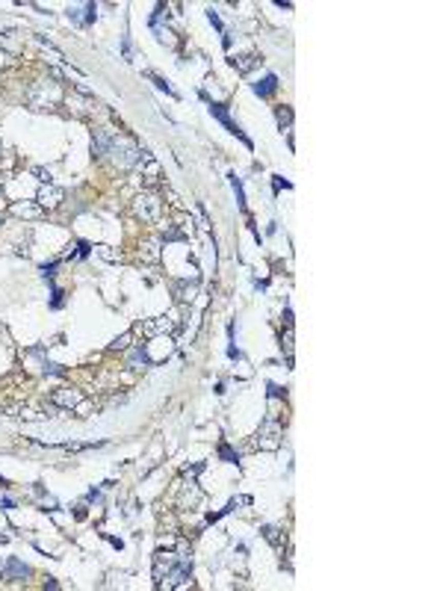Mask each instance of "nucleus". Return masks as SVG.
Returning a JSON list of instances; mask_svg holds the SVG:
<instances>
[{"label":"nucleus","instance_id":"obj_3","mask_svg":"<svg viewBox=\"0 0 443 591\" xmlns=\"http://www.w3.org/2000/svg\"><path fill=\"white\" fill-rule=\"evenodd\" d=\"M68 21L80 24V27L92 24V21H95V3H86V6H68Z\"/></svg>","mask_w":443,"mask_h":591},{"label":"nucleus","instance_id":"obj_22","mask_svg":"<svg viewBox=\"0 0 443 591\" xmlns=\"http://www.w3.org/2000/svg\"><path fill=\"white\" fill-rule=\"evenodd\" d=\"M77 248H80V251H77V257H89V254H92V246H89V243H83V239L77 243Z\"/></svg>","mask_w":443,"mask_h":591},{"label":"nucleus","instance_id":"obj_12","mask_svg":"<svg viewBox=\"0 0 443 591\" xmlns=\"http://www.w3.org/2000/svg\"><path fill=\"white\" fill-rule=\"evenodd\" d=\"M275 116H278V127L290 130V124H293V109H290V106H278Z\"/></svg>","mask_w":443,"mask_h":591},{"label":"nucleus","instance_id":"obj_9","mask_svg":"<svg viewBox=\"0 0 443 591\" xmlns=\"http://www.w3.org/2000/svg\"><path fill=\"white\" fill-rule=\"evenodd\" d=\"M127 366H133V370H145V366H151V358H148V352H145V346H136L130 352V358H127Z\"/></svg>","mask_w":443,"mask_h":591},{"label":"nucleus","instance_id":"obj_11","mask_svg":"<svg viewBox=\"0 0 443 591\" xmlns=\"http://www.w3.org/2000/svg\"><path fill=\"white\" fill-rule=\"evenodd\" d=\"M257 62H260L257 57H240V59H230V65H234L237 71H242V74H248V71H252L254 65H257Z\"/></svg>","mask_w":443,"mask_h":591},{"label":"nucleus","instance_id":"obj_1","mask_svg":"<svg viewBox=\"0 0 443 591\" xmlns=\"http://www.w3.org/2000/svg\"><path fill=\"white\" fill-rule=\"evenodd\" d=\"M201 98L207 101V106H210V116H213V118H219V121L225 124V130H228V133H234L237 139H242V142H245V148H254V142L248 139V136H245V130H242L240 124H237V121H234V118L228 116V106H225V104H213V101L207 98V92H201Z\"/></svg>","mask_w":443,"mask_h":591},{"label":"nucleus","instance_id":"obj_19","mask_svg":"<svg viewBox=\"0 0 443 591\" xmlns=\"http://www.w3.org/2000/svg\"><path fill=\"white\" fill-rule=\"evenodd\" d=\"M95 251L101 254V257H107V260H119V251H112L109 246H98Z\"/></svg>","mask_w":443,"mask_h":591},{"label":"nucleus","instance_id":"obj_5","mask_svg":"<svg viewBox=\"0 0 443 591\" xmlns=\"http://www.w3.org/2000/svg\"><path fill=\"white\" fill-rule=\"evenodd\" d=\"M3 577L6 579H24V577H30V567H27L21 559H9L6 567H3Z\"/></svg>","mask_w":443,"mask_h":591},{"label":"nucleus","instance_id":"obj_16","mask_svg":"<svg viewBox=\"0 0 443 591\" xmlns=\"http://www.w3.org/2000/svg\"><path fill=\"white\" fill-rule=\"evenodd\" d=\"M219 458L228 461V464H237V452H234L228 444H219Z\"/></svg>","mask_w":443,"mask_h":591},{"label":"nucleus","instance_id":"obj_21","mask_svg":"<svg viewBox=\"0 0 443 591\" xmlns=\"http://www.w3.org/2000/svg\"><path fill=\"white\" fill-rule=\"evenodd\" d=\"M15 213H18V216H38V207H24V204H18Z\"/></svg>","mask_w":443,"mask_h":591},{"label":"nucleus","instance_id":"obj_2","mask_svg":"<svg viewBox=\"0 0 443 591\" xmlns=\"http://www.w3.org/2000/svg\"><path fill=\"white\" fill-rule=\"evenodd\" d=\"M281 437H284V429H281L275 420H266L263 429H260V447L263 449H278L281 447Z\"/></svg>","mask_w":443,"mask_h":591},{"label":"nucleus","instance_id":"obj_10","mask_svg":"<svg viewBox=\"0 0 443 591\" xmlns=\"http://www.w3.org/2000/svg\"><path fill=\"white\" fill-rule=\"evenodd\" d=\"M80 399H83V393H77V390H56V393H53V402H56V405H65V408L77 405Z\"/></svg>","mask_w":443,"mask_h":591},{"label":"nucleus","instance_id":"obj_15","mask_svg":"<svg viewBox=\"0 0 443 591\" xmlns=\"http://www.w3.org/2000/svg\"><path fill=\"white\" fill-rule=\"evenodd\" d=\"M278 532H281L278 526H263V538L275 544V550H281V535H278Z\"/></svg>","mask_w":443,"mask_h":591},{"label":"nucleus","instance_id":"obj_8","mask_svg":"<svg viewBox=\"0 0 443 591\" xmlns=\"http://www.w3.org/2000/svg\"><path fill=\"white\" fill-rule=\"evenodd\" d=\"M252 89H254V95H260V98H269V95L278 89V77H275V74H269V77H263V80L254 83Z\"/></svg>","mask_w":443,"mask_h":591},{"label":"nucleus","instance_id":"obj_6","mask_svg":"<svg viewBox=\"0 0 443 591\" xmlns=\"http://www.w3.org/2000/svg\"><path fill=\"white\" fill-rule=\"evenodd\" d=\"M136 210H139V216H142V219H154L157 210H160V201H157L154 195H145V198H139Z\"/></svg>","mask_w":443,"mask_h":591},{"label":"nucleus","instance_id":"obj_4","mask_svg":"<svg viewBox=\"0 0 443 591\" xmlns=\"http://www.w3.org/2000/svg\"><path fill=\"white\" fill-rule=\"evenodd\" d=\"M62 195H65V192H62L60 187L48 183V187H45L42 192H38V204H42V207H56V204L62 201Z\"/></svg>","mask_w":443,"mask_h":591},{"label":"nucleus","instance_id":"obj_17","mask_svg":"<svg viewBox=\"0 0 443 591\" xmlns=\"http://www.w3.org/2000/svg\"><path fill=\"white\" fill-rule=\"evenodd\" d=\"M207 18H210V21H213V27H216V30H219V33H222V35L228 33V30H225V24H222V18H219V15H216V9H207Z\"/></svg>","mask_w":443,"mask_h":591},{"label":"nucleus","instance_id":"obj_20","mask_svg":"<svg viewBox=\"0 0 443 591\" xmlns=\"http://www.w3.org/2000/svg\"><path fill=\"white\" fill-rule=\"evenodd\" d=\"M127 343H130V334H121V337H115V340H112V346H109V349H127Z\"/></svg>","mask_w":443,"mask_h":591},{"label":"nucleus","instance_id":"obj_7","mask_svg":"<svg viewBox=\"0 0 443 591\" xmlns=\"http://www.w3.org/2000/svg\"><path fill=\"white\" fill-rule=\"evenodd\" d=\"M109 145H112V133H107V130H95V139H92V151L95 154H109Z\"/></svg>","mask_w":443,"mask_h":591},{"label":"nucleus","instance_id":"obj_23","mask_svg":"<svg viewBox=\"0 0 443 591\" xmlns=\"http://www.w3.org/2000/svg\"><path fill=\"white\" fill-rule=\"evenodd\" d=\"M269 396H272V399H278V396H284V390L278 387V384H269Z\"/></svg>","mask_w":443,"mask_h":591},{"label":"nucleus","instance_id":"obj_13","mask_svg":"<svg viewBox=\"0 0 443 591\" xmlns=\"http://www.w3.org/2000/svg\"><path fill=\"white\" fill-rule=\"evenodd\" d=\"M230 177V187H234V195H237V204H240V210L245 213V192H242V180L237 175H228Z\"/></svg>","mask_w":443,"mask_h":591},{"label":"nucleus","instance_id":"obj_14","mask_svg":"<svg viewBox=\"0 0 443 591\" xmlns=\"http://www.w3.org/2000/svg\"><path fill=\"white\" fill-rule=\"evenodd\" d=\"M148 77H151V80H154V86H157V89H160V92H166V95H171V98H180V95L175 92V89H171V86H168V80H163V77H160V74H154V71H148Z\"/></svg>","mask_w":443,"mask_h":591},{"label":"nucleus","instance_id":"obj_18","mask_svg":"<svg viewBox=\"0 0 443 591\" xmlns=\"http://www.w3.org/2000/svg\"><path fill=\"white\" fill-rule=\"evenodd\" d=\"M56 266H60V260H53V263H45V266H42V278H48V281H50V278L56 275Z\"/></svg>","mask_w":443,"mask_h":591}]
</instances>
